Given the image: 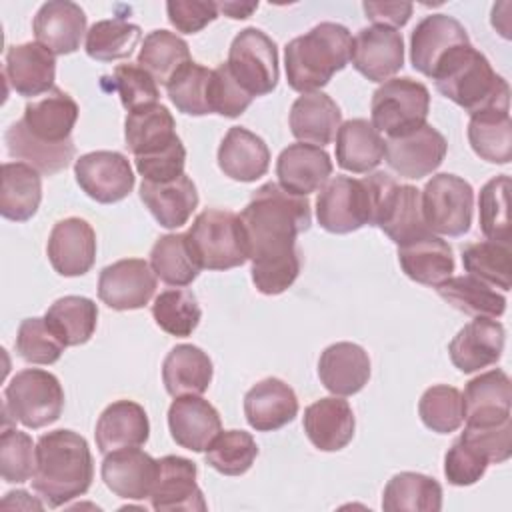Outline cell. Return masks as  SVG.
<instances>
[{
	"label": "cell",
	"instance_id": "obj_1",
	"mask_svg": "<svg viewBox=\"0 0 512 512\" xmlns=\"http://www.w3.org/2000/svg\"><path fill=\"white\" fill-rule=\"evenodd\" d=\"M238 218L256 290L266 296L282 294L300 274L296 238L312 224L308 198L266 182L252 192Z\"/></svg>",
	"mask_w": 512,
	"mask_h": 512
},
{
	"label": "cell",
	"instance_id": "obj_2",
	"mask_svg": "<svg viewBox=\"0 0 512 512\" xmlns=\"http://www.w3.org/2000/svg\"><path fill=\"white\" fill-rule=\"evenodd\" d=\"M92 480L94 458L84 436L60 428L38 438L32 488L50 508L84 496Z\"/></svg>",
	"mask_w": 512,
	"mask_h": 512
},
{
	"label": "cell",
	"instance_id": "obj_3",
	"mask_svg": "<svg viewBox=\"0 0 512 512\" xmlns=\"http://www.w3.org/2000/svg\"><path fill=\"white\" fill-rule=\"evenodd\" d=\"M436 90L470 116L486 110H510V86L472 44L446 54L432 74Z\"/></svg>",
	"mask_w": 512,
	"mask_h": 512
},
{
	"label": "cell",
	"instance_id": "obj_4",
	"mask_svg": "<svg viewBox=\"0 0 512 512\" xmlns=\"http://www.w3.org/2000/svg\"><path fill=\"white\" fill-rule=\"evenodd\" d=\"M352 34L336 22H320L310 32L292 38L284 48L288 86L300 94L318 92L336 72L346 68Z\"/></svg>",
	"mask_w": 512,
	"mask_h": 512
},
{
	"label": "cell",
	"instance_id": "obj_5",
	"mask_svg": "<svg viewBox=\"0 0 512 512\" xmlns=\"http://www.w3.org/2000/svg\"><path fill=\"white\" fill-rule=\"evenodd\" d=\"M392 176L374 172L364 178L336 176L320 188L316 198L318 224L332 234H348L362 226H374L380 198Z\"/></svg>",
	"mask_w": 512,
	"mask_h": 512
},
{
	"label": "cell",
	"instance_id": "obj_6",
	"mask_svg": "<svg viewBox=\"0 0 512 512\" xmlns=\"http://www.w3.org/2000/svg\"><path fill=\"white\" fill-rule=\"evenodd\" d=\"M186 240L196 262L206 270H230L248 260L244 230L232 210H202L190 224Z\"/></svg>",
	"mask_w": 512,
	"mask_h": 512
},
{
	"label": "cell",
	"instance_id": "obj_7",
	"mask_svg": "<svg viewBox=\"0 0 512 512\" xmlns=\"http://www.w3.org/2000/svg\"><path fill=\"white\" fill-rule=\"evenodd\" d=\"M64 390L60 380L42 368H26L12 376L4 390V422L14 420L38 430L60 418Z\"/></svg>",
	"mask_w": 512,
	"mask_h": 512
},
{
	"label": "cell",
	"instance_id": "obj_8",
	"mask_svg": "<svg viewBox=\"0 0 512 512\" xmlns=\"http://www.w3.org/2000/svg\"><path fill=\"white\" fill-rule=\"evenodd\" d=\"M430 110L428 88L414 78H390L376 88L370 102L372 126L386 138L406 136L426 124Z\"/></svg>",
	"mask_w": 512,
	"mask_h": 512
},
{
	"label": "cell",
	"instance_id": "obj_9",
	"mask_svg": "<svg viewBox=\"0 0 512 512\" xmlns=\"http://www.w3.org/2000/svg\"><path fill=\"white\" fill-rule=\"evenodd\" d=\"M420 202L430 232L456 238L470 230L474 190L464 178L448 172L432 176L420 192Z\"/></svg>",
	"mask_w": 512,
	"mask_h": 512
},
{
	"label": "cell",
	"instance_id": "obj_10",
	"mask_svg": "<svg viewBox=\"0 0 512 512\" xmlns=\"http://www.w3.org/2000/svg\"><path fill=\"white\" fill-rule=\"evenodd\" d=\"M226 66L252 98L270 94L280 78L278 48L274 40L258 28H244L234 36Z\"/></svg>",
	"mask_w": 512,
	"mask_h": 512
},
{
	"label": "cell",
	"instance_id": "obj_11",
	"mask_svg": "<svg viewBox=\"0 0 512 512\" xmlns=\"http://www.w3.org/2000/svg\"><path fill=\"white\" fill-rule=\"evenodd\" d=\"M74 176L86 196L100 204L124 200L136 182L128 158L114 150L82 154L74 162Z\"/></svg>",
	"mask_w": 512,
	"mask_h": 512
},
{
	"label": "cell",
	"instance_id": "obj_12",
	"mask_svg": "<svg viewBox=\"0 0 512 512\" xmlns=\"http://www.w3.org/2000/svg\"><path fill=\"white\" fill-rule=\"evenodd\" d=\"M384 142V160L388 168L408 180H420L436 172L448 152L446 138L430 124H424L406 136L386 138Z\"/></svg>",
	"mask_w": 512,
	"mask_h": 512
},
{
	"label": "cell",
	"instance_id": "obj_13",
	"mask_svg": "<svg viewBox=\"0 0 512 512\" xmlns=\"http://www.w3.org/2000/svg\"><path fill=\"white\" fill-rule=\"evenodd\" d=\"M156 292V274L142 258H124L100 272L98 296L112 310L144 308Z\"/></svg>",
	"mask_w": 512,
	"mask_h": 512
},
{
	"label": "cell",
	"instance_id": "obj_14",
	"mask_svg": "<svg viewBox=\"0 0 512 512\" xmlns=\"http://www.w3.org/2000/svg\"><path fill=\"white\" fill-rule=\"evenodd\" d=\"M352 66L372 82L390 80L404 66L402 34L388 26H368L352 38Z\"/></svg>",
	"mask_w": 512,
	"mask_h": 512
},
{
	"label": "cell",
	"instance_id": "obj_15",
	"mask_svg": "<svg viewBox=\"0 0 512 512\" xmlns=\"http://www.w3.org/2000/svg\"><path fill=\"white\" fill-rule=\"evenodd\" d=\"M198 468L182 456H164L158 460L156 480L150 492V504L158 512L206 510L208 504L196 482Z\"/></svg>",
	"mask_w": 512,
	"mask_h": 512
},
{
	"label": "cell",
	"instance_id": "obj_16",
	"mask_svg": "<svg viewBox=\"0 0 512 512\" xmlns=\"http://www.w3.org/2000/svg\"><path fill=\"white\" fill-rule=\"evenodd\" d=\"M46 254L60 276H82L96 260V232L84 218H64L54 224L48 236Z\"/></svg>",
	"mask_w": 512,
	"mask_h": 512
},
{
	"label": "cell",
	"instance_id": "obj_17",
	"mask_svg": "<svg viewBox=\"0 0 512 512\" xmlns=\"http://www.w3.org/2000/svg\"><path fill=\"white\" fill-rule=\"evenodd\" d=\"M464 44H470V38L456 18L448 14H430L412 30L410 62L414 70L432 78L446 54Z\"/></svg>",
	"mask_w": 512,
	"mask_h": 512
},
{
	"label": "cell",
	"instance_id": "obj_18",
	"mask_svg": "<svg viewBox=\"0 0 512 512\" xmlns=\"http://www.w3.org/2000/svg\"><path fill=\"white\" fill-rule=\"evenodd\" d=\"M506 342V330L496 318H474L448 344L452 364L472 374L496 364L502 358Z\"/></svg>",
	"mask_w": 512,
	"mask_h": 512
},
{
	"label": "cell",
	"instance_id": "obj_19",
	"mask_svg": "<svg viewBox=\"0 0 512 512\" xmlns=\"http://www.w3.org/2000/svg\"><path fill=\"white\" fill-rule=\"evenodd\" d=\"M32 32L54 56L72 54L86 34V14L70 0L44 2L32 20Z\"/></svg>",
	"mask_w": 512,
	"mask_h": 512
},
{
	"label": "cell",
	"instance_id": "obj_20",
	"mask_svg": "<svg viewBox=\"0 0 512 512\" xmlns=\"http://www.w3.org/2000/svg\"><path fill=\"white\" fill-rule=\"evenodd\" d=\"M4 78L24 98L48 94L54 88L56 58L38 42L10 46L4 58Z\"/></svg>",
	"mask_w": 512,
	"mask_h": 512
},
{
	"label": "cell",
	"instance_id": "obj_21",
	"mask_svg": "<svg viewBox=\"0 0 512 512\" xmlns=\"http://www.w3.org/2000/svg\"><path fill=\"white\" fill-rule=\"evenodd\" d=\"M374 226H378L398 246L430 232L422 214L420 190L394 180L380 200Z\"/></svg>",
	"mask_w": 512,
	"mask_h": 512
},
{
	"label": "cell",
	"instance_id": "obj_22",
	"mask_svg": "<svg viewBox=\"0 0 512 512\" xmlns=\"http://www.w3.org/2000/svg\"><path fill=\"white\" fill-rule=\"evenodd\" d=\"M158 472V460L148 452L134 448H120L104 454L102 480L110 492L124 500L150 498Z\"/></svg>",
	"mask_w": 512,
	"mask_h": 512
},
{
	"label": "cell",
	"instance_id": "obj_23",
	"mask_svg": "<svg viewBox=\"0 0 512 512\" xmlns=\"http://www.w3.org/2000/svg\"><path fill=\"white\" fill-rule=\"evenodd\" d=\"M168 428L174 442L192 452H206L222 432L218 410L200 396H178L168 408Z\"/></svg>",
	"mask_w": 512,
	"mask_h": 512
},
{
	"label": "cell",
	"instance_id": "obj_24",
	"mask_svg": "<svg viewBox=\"0 0 512 512\" xmlns=\"http://www.w3.org/2000/svg\"><path fill=\"white\" fill-rule=\"evenodd\" d=\"M332 160L320 146L296 142L286 146L276 160L278 184L298 196H308L328 182Z\"/></svg>",
	"mask_w": 512,
	"mask_h": 512
},
{
	"label": "cell",
	"instance_id": "obj_25",
	"mask_svg": "<svg viewBox=\"0 0 512 512\" xmlns=\"http://www.w3.org/2000/svg\"><path fill=\"white\" fill-rule=\"evenodd\" d=\"M464 420L470 426H492L512 416V386L504 370H488L472 378L462 394Z\"/></svg>",
	"mask_w": 512,
	"mask_h": 512
},
{
	"label": "cell",
	"instance_id": "obj_26",
	"mask_svg": "<svg viewBox=\"0 0 512 512\" xmlns=\"http://www.w3.org/2000/svg\"><path fill=\"white\" fill-rule=\"evenodd\" d=\"M78 114L80 110L76 100L68 92L54 86L42 98L28 102L20 120L32 138L46 144H64L72 140Z\"/></svg>",
	"mask_w": 512,
	"mask_h": 512
},
{
	"label": "cell",
	"instance_id": "obj_27",
	"mask_svg": "<svg viewBox=\"0 0 512 512\" xmlns=\"http://www.w3.org/2000/svg\"><path fill=\"white\" fill-rule=\"evenodd\" d=\"M298 414L294 390L280 378L256 382L244 396V416L256 432H274L290 424Z\"/></svg>",
	"mask_w": 512,
	"mask_h": 512
},
{
	"label": "cell",
	"instance_id": "obj_28",
	"mask_svg": "<svg viewBox=\"0 0 512 512\" xmlns=\"http://www.w3.org/2000/svg\"><path fill=\"white\" fill-rule=\"evenodd\" d=\"M308 440L322 452H338L354 438V412L350 404L338 396L312 402L304 410L302 420Z\"/></svg>",
	"mask_w": 512,
	"mask_h": 512
},
{
	"label": "cell",
	"instance_id": "obj_29",
	"mask_svg": "<svg viewBox=\"0 0 512 512\" xmlns=\"http://www.w3.org/2000/svg\"><path fill=\"white\" fill-rule=\"evenodd\" d=\"M318 378L334 396L360 392L370 378L368 352L354 342L330 344L318 360Z\"/></svg>",
	"mask_w": 512,
	"mask_h": 512
},
{
	"label": "cell",
	"instance_id": "obj_30",
	"mask_svg": "<svg viewBox=\"0 0 512 512\" xmlns=\"http://www.w3.org/2000/svg\"><path fill=\"white\" fill-rule=\"evenodd\" d=\"M150 436V422L146 410L132 400H116L98 416L94 438L102 454L120 448H134L146 444Z\"/></svg>",
	"mask_w": 512,
	"mask_h": 512
},
{
	"label": "cell",
	"instance_id": "obj_31",
	"mask_svg": "<svg viewBox=\"0 0 512 512\" xmlns=\"http://www.w3.org/2000/svg\"><path fill=\"white\" fill-rule=\"evenodd\" d=\"M218 166L236 182H256L268 172L270 150L258 134L232 126L218 146Z\"/></svg>",
	"mask_w": 512,
	"mask_h": 512
},
{
	"label": "cell",
	"instance_id": "obj_32",
	"mask_svg": "<svg viewBox=\"0 0 512 512\" xmlns=\"http://www.w3.org/2000/svg\"><path fill=\"white\" fill-rule=\"evenodd\" d=\"M140 200L150 210L154 220L168 230L184 226L198 206V190L190 176L182 174L170 182L140 184Z\"/></svg>",
	"mask_w": 512,
	"mask_h": 512
},
{
	"label": "cell",
	"instance_id": "obj_33",
	"mask_svg": "<svg viewBox=\"0 0 512 512\" xmlns=\"http://www.w3.org/2000/svg\"><path fill=\"white\" fill-rule=\"evenodd\" d=\"M342 124L338 104L324 92H308L294 100L290 108V132L296 140L326 146L336 138Z\"/></svg>",
	"mask_w": 512,
	"mask_h": 512
},
{
	"label": "cell",
	"instance_id": "obj_34",
	"mask_svg": "<svg viewBox=\"0 0 512 512\" xmlns=\"http://www.w3.org/2000/svg\"><path fill=\"white\" fill-rule=\"evenodd\" d=\"M124 140L134 158L154 156L178 142L172 112L162 104H152L126 114Z\"/></svg>",
	"mask_w": 512,
	"mask_h": 512
},
{
	"label": "cell",
	"instance_id": "obj_35",
	"mask_svg": "<svg viewBox=\"0 0 512 512\" xmlns=\"http://www.w3.org/2000/svg\"><path fill=\"white\" fill-rule=\"evenodd\" d=\"M398 262L410 280L424 286H438L454 272L452 248L434 232L398 246Z\"/></svg>",
	"mask_w": 512,
	"mask_h": 512
},
{
	"label": "cell",
	"instance_id": "obj_36",
	"mask_svg": "<svg viewBox=\"0 0 512 512\" xmlns=\"http://www.w3.org/2000/svg\"><path fill=\"white\" fill-rule=\"evenodd\" d=\"M212 374L210 356L194 344L174 346L162 362V382L172 398L204 394L212 382Z\"/></svg>",
	"mask_w": 512,
	"mask_h": 512
},
{
	"label": "cell",
	"instance_id": "obj_37",
	"mask_svg": "<svg viewBox=\"0 0 512 512\" xmlns=\"http://www.w3.org/2000/svg\"><path fill=\"white\" fill-rule=\"evenodd\" d=\"M386 142L382 134L364 118L340 124L336 132V164L354 174H368L384 160Z\"/></svg>",
	"mask_w": 512,
	"mask_h": 512
},
{
	"label": "cell",
	"instance_id": "obj_38",
	"mask_svg": "<svg viewBox=\"0 0 512 512\" xmlns=\"http://www.w3.org/2000/svg\"><path fill=\"white\" fill-rule=\"evenodd\" d=\"M42 202L40 172L24 162L2 164L0 214L12 222L30 220Z\"/></svg>",
	"mask_w": 512,
	"mask_h": 512
},
{
	"label": "cell",
	"instance_id": "obj_39",
	"mask_svg": "<svg viewBox=\"0 0 512 512\" xmlns=\"http://www.w3.org/2000/svg\"><path fill=\"white\" fill-rule=\"evenodd\" d=\"M4 142L12 158L36 168L40 174H46V176H52L68 168L76 152L74 140H68L64 144H46L32 138L22 120H16L14 124L8 126L4 134Z\"/></svg>",
	"mask_w": 512,
	"mask_h": 512
},
{
	"label": "cell",
	"instance_id": "obj_40",
	"mask_svg": "<svg viewBox=\"0 0 512 512\" xmlns=\"http://www.w3.org/2000/svg\"><path fill=\"white\" fill-rule=\"evenodd\" d=\"M436 292L452 308L472 318H500L506 312V296L470 274L446 278Z\"/></svg>",
	"mask_w": 512,
	"mask_h": 512
},
{
	"label": "cell",
	"instance_id": "obj_41",
	"mask_svg": "<svg viewBox=\"0 0 512 512\" xmlns=\"http://www.w3.org/2000/svg\"><path fill=\"white\" fill-rule=\"evenodd\" d=\"M468 142L478 158L490 164H508L512 160L510 110H486L470 116Z\"/></svg>",
	"mask_w": 512,
	"mask_h": 512
},
{
	"label": "cell",
	"instance_id": "obj_42",
	"mask_svg": "<svg viewBox=\"0 0 512 512\" xmlns=\"http://www.w3.org/2000/svg\"><path fill=\"white\" fill-rule=\"evenodd\" d=\"M44 320L64 346H80L96 330L98 306L86 296H64L46 310Z\"/></svg>",
	"mask_w": 512,
	"mask_h": 512
},
{
	"label": "cell",
	"instance_id": "obj_43",
	"mask_svg": "<svg viewBox=\"0 0 512 512\" xmlns=\"http://www.w3.org/2000/svg\"><path fill=\"white\" fill-rule=\"evenodd\" d=\"M136 62L158 84L166 86L182 66L192 62V58L184 38L170 30H152L144 36Z\"/></svg>",
	"mask_w": 512,
	"mask_h": 512
},
{
	"label": "cell",
	"instance_id": "obj_44",
	"mask_svg": "<svg viewBox=\"0 0 512 512\" xmlns=\"http://www.w3.org/2000/svg\"><path fill=\"white\" fill-rule=\"evenodd\" d=\"M382 508L386 512L400 510H422L438 512L442 508V486L418 472L394 474L382 494Z\"/></svg>",
	"mask_w": 512,
	"mask_h": 512
},
{
	"label": "cell",
	"instance_id": "obj_45",
	"mask_svg": "<svg viewBox=\"0 0 512 512\" xmlns=\"http://www.w3.org/2000/svg\"><path fill=\"white\" fill-rule=\"evenodd\" d=\"M150 266L156 278L176 288L192 284L202 270L192 254L186 234L160 236L150 250Z\"/></svg>",
	"mask_w": 512,
	"mask_h": 512
},
{
	"label": "cell",
	"instance_id": "obj_46",
	"mask_svg": "<svg viewBox=\"0 0 512 512\" xmlns=\"http://www.w3.org/2000/svg\"><path fill=\"white\" fill-rule=\"evenodd\" d=\"M510 244L480 240L462 248L464 270L480 282L508 292L512 286Z\"/></svg>",
	"mask_w": 512,
	"mask_h": 512
},
{
	"label": "cell",
	"instance_id": "obj_47",
	"mask_svg": "<svg viewBox=\"0 0 512 512\" xmlns=\"http://www.w3.org/2000/svg\"><path fill=\"white\" fill-rule=\"evenodd\" d=\"M142 40V30L122 18L98 20L86 32V54L98 62H114L130 58L138 42Z\"/></svg>",
	"mask_w": 512,
	"mask_h": 512
},
{
	"label": "cell",
	"instance_id": "obj_48",
	"mask_svg": "<svg viewBox=\"0 0 512 512\" xmlns=\"http://www.w3.org/2000/svg\"><path fill=\"white\" fill-rule=\"evenodd\" d=\"M152 316H154V322L166 334L176 338H186L196 330L202 318V310L198 306L196 296L190 290L172 288V290L160 292L154 298Z\"/></svg>",
	"mask_w": 512,
	"mask_h": 512
},
{
	"label": "cell",
	"instance_id": "obj_49",
	"mask_svg": "<svg viewBox=\"0 0 512 512\" xmlns=\"http://www.w3.org/2000/svg\"><path fill=\"white\" fill-rule=\"evenodd\" d=\"M258 456L256 440L244 430H224L206 448V464L224 476L246 474Z\"/></svg>",
	"mask_w": 512,
	"mask_h": 512
},
{
	"label": "cell",
	"instance_id": "obj_50",
	"mask_svg": "<svg viewBox=\"0 0 512 512\" xmlns=\"http://www.w3.org/2000/svg\"><path fill=\"white\" fill-rule=\"evenodd\" d=\"M422 424L436 434L456 432L464 422L462 392L448 384H436L424 390L418 402Z\"/></svg>",
	"mask_w": 512,
	"mask_h": 512
},
{
	"label": "cell",
	"instance_id": "obj_51",
	"mask_svg": "<svg viewBox=\"0 0 512 512\" xmlns=\"http://www.w3.org/2000/svg\"><path fill=\"white\" fill-rule=\"evenodd\" d=\"M210 76H212V70H208L206 66L194 60L188 62L166 84L168 98L182 114H188V116L212 114L208 104Z\"/></svg>",
	"mask_w": 512,
	"mask_h": 512
},
{
	"label": "cell",
	"instance_id": "obj_52",
	"mask_svg": "<svg viewBox=\"0 0 512 512\" xmlns=\"http://www.w3.org/2000/svg\"><path fill=\"white\" fill-rule=\"evenodd\" d=\"M510 176L500 174L488 180L478 196L480 230L488 240L510 244Z\"/></svg>",
	"mask_w": 512,
	"mask_h": 512
},
{
	"label": "cell",
	"instance_id": "obj_53",
	"mask_svg": "<svg viewBox=\"0 0 512 512\" xmlns=\"http://www.w3.org/2000/svg\"><path fill=\"white\" fill-rule=\"evenodd\" d=\"M16 354L28 364H54L64 352L62 340L50 330L44 318H26L16 332Z\"/></svg>",
	"mask_w": 512,
	"mask_h": 512
},
{
	"label": "cell",
	"instance_id": "obj_54",
	"mask_svg": "<svg viewBox=\"0 0 512 512\" xmlns=\"http://www.w3.org/2000/svg\"><path fill=\"white\" fill-rule=\"evenodd\" d=\"M36 446L30 434L4 426L0 436V474L10 484H22L34 476Z\"/></svg>",
	"mask_w": 512,
	"mask_h": 512
},
{
	"label": "cell",
	"instance_id": "obj_55",
	"mask_svg": "<svg viewBox=\"0 0 512 512\" xmlns=\"http://www.w3.org/2000/svg\"><path fill=\"white\" fill-rule=\"evenodd\" d=\"M112 88L128 112L158 104V82L138 62L118 64L112 72Z\"/></svg>",
	"mask_w": 512,
	"mask_h": 512
},
{
	"label": "cell",
	"instance_id": "obj_56",
	"mask_svg": "<svg viewBox=\"0 0 512 512\" xmlns=\"http://www.w3.org/2000/svg\"><path fill=\"white\" fill-rule=\"evenodd\" d=\"M252 96L236 82L226 64L212 70L208 84V104L212 114L226 118H238L252 104Z\"/></svg>",
	"mask_w": 512,
	"mask_h": 512
},
{
	"label": "cell",
	"instance_id": "obj_57",
	"mask_svg": "<svg viewBox=\"0 0 512 512\" xmlns=\"http://www.w3.org/2000/svg\"><path fill=\"white\" fill-rule=\"evenodd\" d=\"M490 462L462 436L452 442L444 456V476L452 486H472L484 474Z\"/></svg>",
	"mask_w": 512,
	"mask_h": 512
},
{
	"label": "cell",
	"instance_id": "obj_58",
	"mask_svg": "<svg viewBox=\"0 0 512 512\" xmlns=\"http://www.w3.org/2000/svg\"><path fill=\"white\" fill-rule=\"evenodd\" d=\"M490 464H502L512 456V418L492 426H464L460 434Z\"/></svg>",
	"mask_w": 512,
	"mask_h": 512
},
{
	"label": "cell",
	"instance_id": "obj_59",
	"mask_svg": "<svg viewBox=\"0 0 512 512\" xmlns=\"http://www.w3.org/2000/svg\"><path fill=\"white\" fill-rule=\"evenodd\" d=\"M136 170L142 176V180L148 182H170L184 174L186 166V148L182 140L174 142L170 148H166L160 154L134 158Z\"/></svg>",
	"mask_w": 512,
	"mask_h": 512
},
{
	"label": "cell",
	"instance_id": "obj_60",
	"mask_svg": "<svg viewBox=\"0 0 512 512\" xmlns=\"http://www.w3.org/2000/svg\"><path fill=\"white\" fill-rule=\"evenodd\" d=\"M170 24L184 34H196L218 18L216 2L200 0H170L166 2Z\"/></svg>",
	"mask_w": 512,
	"mask_h": 512
},
{
	"label": "cell",
	"instance_id": "obj_61",
	"mask_svg": "<svg viewBox=\"0 0 512 512\" xmlns=\"http://www.w3.org/2000/svg\"><path fill=\"white\" fill-rule=\"evenodd\" d=\"M362 8L374 26H388L394 30L402 28L414 10L410 2H364Z\"/></svg>",
	"mask_w": 512,
	"mask_h": 512
},
{
	"label": "cell",
	"instance_id": "obj_62",
	"mask_svg": "<svg viewBox=\"0 0 512 512\" xmlns=\"http://www.w3.org/2000/svg\"><path fill=\"white\" fill-rule=\"evenodd\" d=\"M258 8V2H220L218 12H224L232 20H244Z\"/></svg>",
	"mask_w": 512,
	"mask_h": 512
},
{
	"label": "cell",
	"instance_id": "obj_63",
	"mask_svg": "<svg viewBox=\"0 0 512 512\" xmlns=\"http://www.w3.org/2000/svg\"><path fill=\"white\" fill-rule=\"evenodd\" d=\"M6 498L16 500V508H36V510H42V508H44V504H42L40 500L30 498V494H28V492H24V490L8 492V494H6Z\"/></svg>",
	"mask_w": 512,
	"mask_h": 512
}]
</instances>
